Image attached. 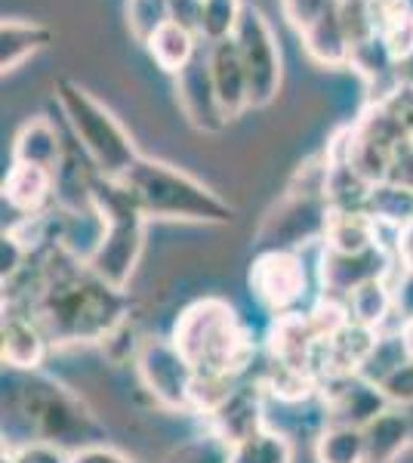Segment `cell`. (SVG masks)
Segmentation results:
<instances>
[{"instance_id":"7a4b0ae2","label":"cell","mask_w":413,"mask_h":463,"mask_svg":"<svg viewBox=\"0 0 413 463\" xmlns=\"http://www.w3.org/2000/svg\"><path fill=\"white\" fill-rule=\"evenodd\" d=\"M170 340L189 358L198 377L241 380L253 362L250 327L222 297H201L179 312Z\"/></svg>"},{"instance_id":"7402d4cb","label":"cell","mask_w":413,"mask_h":463,"mask_svg":"<svg viewBox=\"0 0 413 463\" xmlns=\"http://www.w3.org/2000/svg\"><path fill=\"white\" fill-rule=\"evenodd\" d=\"M201 43L204 41L194 32H189V28L176 25V22H167V25L145 43V50H148V56L155 59L157 69L176 78V74L201 53Z\"/></svg>"},{"instance_id":"ab89813d","label":"cell","mask_w":413,"mask_h":463,"mask_svg":"<svg viewBox=\"0 0 413 463\" xmlns=\"http://www.w3.org/2000/svg\"><path fill=\"white\" fill-rule=\"evenodd\" d=\"M201 4H204V0H170V22H176V25H183L198 34Z\"/></svg>"},{"instance_id":"d4e9b609","label":"cell","mask_w":413,"mask_h":463,"mask_svg":"<svg viewBox=\"0 0 413 463\" xmlns=\"http://www.w3.org/2000/svg\"><path fill=\"white\" fill-rule=\"evenodd\" d=\"M367 213H371L382 229L398 232L404 222L413 220V192L401 189V185H392V183H377L371 189V198H367Z\"/></svg>"},{"instance_id":"7bdbcfd3","label":"cell","mask_w":413,"mask_h":463,"mask_svg":"<svg viewBox=\"0 0 413 463\" xmlns=\"http://www.w3.org/2000/svg\"><path fill=\"white\" fill-rule=\"evenodd\" d=\"M401 337H404V346H408V353H410V358H413V318H408V321H401Z\"/></svg>"},{"instance_id":"f6af8a7d","label":"cell","mask_w":413,"mask_h":463,"mask_svg":"<svg viewBox=\"0 0 413 463\" xmlns=\"http://www.w3.org/2000/svg\"><path fill=\"white\" fill-rule=\"evenodd\" d=\"M404 414H408V423H410V439H413V405L404 408Z\"/></svg>"},{"instance_id":"8fae6325","label":"cell","mask_w":413,"mask_h":463,"mask_svg":"<svg viewBox=\"0 0 413 463\" xmlns=\"http://www.w3.org/2000/svg\"><path fill=\"white\" fill-rule=\"evenodd\" d=\"M318 392L324 395L327 420L345 423V427L364 430L377 414L389 408L386 395L377 383L364 380L361 374H340L318 383Z\"/></svg>"},{"instance_id":"f1b7e54d","label":"cell","mask_w":413,"mask_h":463,"mask_svg":"<svg viewBox=\"0 0 413 463\" xmlns=\"http://www.w3.org/2000/svg\"><path fill=\"white\" fill-rule=\"evenodd\" d=\"M170 22V0H127V28L139 43H148Z\"/></svg>"},{"instance_id":"e575fe53","label":"cell","mask_w":413,"mask_h":463,"mask_svg":"<svg viewBox=\"0 0 413 463\" xmlns=\"http://www.w3.org/2000/svg\"><path fill=\"white\" fill-rule=\"evenodd\" d=\"M380 106L395 118L398 127H401L410 139L413 137V84L410 80H401V84H398L392 93L380 102Z\"/></svg>"},{"instance_id":"3957f363","label":"cell","mask_w":413,"mask_h":463,"mask_svg":"<svg viewBox=\"0 0 413 463\" xmlns=\"http://www.w3.org/2000/svg\"><path fill=\"white\" fill-rule=\"evenodd\" d=\"M6 408L32 439L52 442L65 451H80L87 445L105 442V427L87 402L41 371L13 377Z\"/></svg>"},{"instance_id":"277c9868","label":"cell","mask_w":413,"mask_h":463,"mask_svg":"<svg viewBox=\"0 0 413 463\" xmlns=\"http://www.w3.org/2000/svg\"><path fill=\"white\" fill-rule=\"evenodd\" d=\"M127 192L148 220L201 222V226H229L235 222V207L210 185L167 161L142 158L121 176Z\"/></svg>"},{"instance_id":"cb8c5ba5","label":"cell","mask_w":413,"mask_h":463,"mask_svg":"<svg viewBox=\"0 0 413 463\" xmlns=\"http://www.w3.org/2000/svg\"><path fill=\"white\" fill-rule=\"evenodd\" d=\"M314 463H367L364 430L327 423L314 439Z\"/></svg>"},{"instance_id":"4dcf8cb0","label":"cell","mask_w":413,"mask_h":463,"mask_svg":"<svg viewBox=\"0 0 413 463\" xmlns=\"http://www.w3.org/2000/svg\"><path fill=\"white\" fill-rule=\"evenodd\" d=\"M336 13H340V22H343L345 37H349L352 47H358V43H364L380 34L377 13L371 10L367 0H340Z\"/></svg>"},{"instance_id":"9a60e30c","label":"cell","mask_w":413,"mask_h":463,"mask_svg":"<svg viewBox=\"0 0 413 463\" xmlns=\"http://www.w3.org/2000/svg\"><path fill=\"white\" fill-rule=\"evenodd\" d=\"M207 62L225 118L235 121V118H241L250 109V87H247V71L241 65V56H238L235 37L220 43H207Z\"/></svg>"},{"instance_id":"5bb4252c","label":"cell","mask_w":413,"mask_h":463,"mask_svg":"<svg viewBox=\"0 0 413 463\" xmlns=\"http://www.w3.org/2000/svg\"><path fill=\"white\" fill-rule=\"evenodd\" d=\"M52 340L41 327L32 312H16L4 309V325H0V358L6 368H13L16 374H32L41 371V364L47 362Z\"/></svg>"},{"instance_id":"603a6c76","label":"cell","mask_w":413,"mask_h":463,"mask_svg":"<svg viewBox=\"0 0 413 463\" xmlns=\"http://www.w3.org/2000/svg\"><path fill=\"white\" fill-rule=\"evenodd\" d=\"M345 309H349V318L355 321V325L371 327V331H382L389 316H395L392 279H380V281H371V285L358 288L355 294L345 297Z\"/></svg>"},{"instance_id":"5b68a950","label":"cell","mask_w":413,"mask_h":463,"mask_svg":"<svg viewBox=\"0 0 413 463\" xmlns=\"http://www.w3.org/2000/svg\"><path fill=\"white\" fill-rule=\"evenodd\" d=\"M89 204L99 211L105 229L87 266L105 285L124 290L139 266L142 248H145L148 216L139 211L121 179L99 174H93V183H89Z\"/></svg>"},{"instance_id":"d6a6232c","label":"cell","mask_w":413,"mask_h":463,"mask_svg":"<svg viewBox=\"0 0 413 463\" xmlns=\"http://www.w3.org/2000/svg\"><path fill=\"white\" fill-rule=\"evenodd\" d=\"M336 6H340V0H281V16L293 32L303 34L305 28H312L314 22L333 13Z\"/></svg>"},{"instance_id":"f35d334b","label":"cell","mask_w":413,"mask_h":463,"mask_svg":"<svg viewBox=\"0 0 413 463\" xmlns=\"http://www.w3.org/2000/svg\"><path fill=\"white\" fill-rule=\"evenodd\" d=\"M392 290H395V316H401V321L413 318V269L395 272Z\"/></svg>"},{"instance_id":"83f0119b","label":"cell","mask_w":413,"mask_h":463,"mask_svg":"<svg viewBox=\"0 0 413 463\" xmlns=\"http://www.w3.org/2000/svg\"><path fill=\"white\" fill-rule=\"evenodd\" d=\"M229 463H293V445L281 432L266 427L247 442L231 448Z\"/></svg>"},{"instance_id":"4fadbf2b","label":"cell","mask_w":413,"mask_h":463,"mask_svg":"<svg viewBox=\"0 0 413 463\" xmlns=\"http://www.w3.org/2000/svg\"><path fill=\"white\" fill-rule=\"evenodd\" d=\"M262 383H238L235 392L222 402L220 408H213L204 417L207 432H213L216 439H222L229 448L247 442L250 436L266 430V411H262Z\"/></svg>"},{"instance_id":"b9f144b4","label":"cell","mask_w":413,"mask_h":463,"mask_svg":"<svg viewBox=\"0 0 413 463\" xmlns=\"http://www.w3.org/2000/svg\"><path fill=\"white\" fill-rule=\"evenodd\" d=\"M367 4H371V10L377 13V25H380L386 16H392L395 10H401L404 0H367Z\"/></svg>"},{"instance_id":"2e32d148","label":"cell","mask_w":413,"mask_h":463,"mask_svg":"<svg viewBox=\"0 0 413 463\" xmlns=\"http://www.w3.org/2000/svg\"><path fill=\"white\" fill-rule=\"evenodd\" d=\"M56 174L34 164H16L4 176V201L22 216H37L47 211L52 192H56Z\"/></svg>"},{"instance_id":"836d02e7","label":"cell","mask_w":413,"mask_h":463,"mask_svg":"<svg viewBox=\"0 0 413 463\" xmlns=\"http://www.w3.org/2000/svg\"><path fill=\"white\" fill-rule=\"evenodd\" d=\"M16 463H71V451L52 445V442H41V439H25L19 445H6Z\"/></svg>"},{"instance_id":"e0dca14e","label":"cell","mask_w":413,"mask_h":463,"mask_svg":"<svg viewBox=\"0 0 413 463\" xmlns=\"http://www.w3.org/2000/svg\"><path fill=\"white\" fill-rule=\"evenodd\" d=\"M377 244H389V241H382V226L367 211H330L324 238H321V250L361 253L377 248Z\"/></svg>"},{"instance_id":"484cf974","label":"cell","mask_w":413,"mask_h":463,"mask_svg":"<svg viewBox=\"0 0 413 463\" xmlns=\"http://www.w3.org/2000/svg\"><path fill=\"white\" fill-rule=\"evenodd\" d=\"M244 10H247L244 0H204V4H201L198 37L204 43L231 41L244 19Z\"/></svg>"},{"instance_id":"1f68e13d","label":"cell","mask_w":413,"mask_h":463,"mask_svg":"<svg viewBox=\"0 0 413 463\" xmlns=\"http://www.w3.org/2000/svg\"><path fill=\"white\" fill-rule=\"evenodd\" d=\"M229 454L231 448L222 439H216L213 432H201L198 439L176 448L167 458V463H229Z\"/></svg>"},{"instance_id":"ffe728a7","label":"cell","mask_w":413,"mask_h":463,"mask_svg":"<svg viewBox=\"0 0 413 463\" xmlns=\"http://www.w3.org/2000/svg\"><path fill=\"white\" fill-rule=\"evenodd\" d=\"M62 155V137L47 118H32L19 127L16 139H13V161L16 164H34V167H47L59 174Z\"/></svg>"},{"instance_id":"30bf717a","label":"cell","mask_w":413,"mask_h":463,"mask_svg":"<svg viewBox=\"0 0 413 463\" xmlns=\"http://www.w3.org/2000/svg\"><path fill=\"white\" fill-rule=\"evenodd\" d=\"M398 260L395 250L389 244H377L371 250L361 253H333V250H321V288L327 290V297H349L358 288L371 285L380 279H395L398 272Z\"/></svg>"},{"instance_id":"ba28073f","label":"cell","mask_w":413,"mask_h":463,"mask_svg":"<svg viewBox=\"0 0 413 463\" xmlns=\"http://www.w3.org/2000/svg\"><path fill=\"white\" fill-rule=\"evenodd\" d=\"M235 47L247 71L250 109L272 106L277 99V93H281L284 56H281V43H277L272 22H268L266 13L257 10V6H247L244 10V19L235 34Z\"/></svg>"},{"instance_id":"52a82bcc","label":"cell","mask_w":413,"mask_h":463,"mask_svg":"<svg viewBox=\"0 0 413 463\" xmlns=\"http://www.w3.org/2000/svg\"><path fill=\"white\" fill-rule=\"evenodd\" d=\"M136 377L142 390L157 408L173 414H194V383L198 371L189 364V358L176 349L170 337H145L136 358Z\"/></svg>"},{"instance_id":"9c48e42d","label":"cell","mask_w":413,"mask_h":463,"mask_svg":"<svg viewBox=\"0 0 413 463\" xmlns=\"http://www.w3.org/2000/svg\"><path fill=\"white\" fill-rule=\"evenodd\" d=\"M250 290L275 318L296 312L309 290L303 257L287 248H266L250 266Z\"/></svg>"},{"instance_id":"74e56055","label":"cell","mask_w":413,"mask_h":463,"mask_svg":"<svg viewBox=\"0 0 413 463\" xmlns=\"http://www.w3.org/2000/svg\"><path fill=\"white\" fill-rule=\"evenodd\" d=\"M71 463H142V460L117 451V448H111L108 442H99V445L80 448V451H71Z\"/></svg>"},{"instance_id":"4316f807","label":"cell","mask_w":413,"mask_h":463,"mask_svg":"<svg viewBox=\"0 0 413 463\" xmlns=\"http://www.w3.org/2000/svg\"><path fill=\"white\" fill-rule=\"evenodd\" d=\"M410 358L408 346H404V337L401 331H380L377 343H373L371 355H367V362L361 364V377L371 380V383L382 386L389 377L395 374L398 368H401L404 362Z\"/></svg>"},{"instance_id":"8d00e7d4","label":"cell","mask_w":413,"mask_h":463,"mask_svg":"<svg viewBox=\"0 0 413 463\" xmlns=\"http://www.w3.org/2000/svg\"><path fill=\"white\" fill-rule=\"evenodd\" d=\"M386 183L401 185V189H410L413 192V146H410V139H404V143L392 152Z\"/></svg>"},{"instance_id":"d590c367","label":"cell","mask_w":413,"mask_h":463,"mask_svg":"<svg viewBox=\"0 0 413 463\" xmlns=\"http://www.w3.org/2000/svg\"><path fill=\"white\" fill-rule=\"evenodd\" d=\"M380 390L386 395L389 405H395V408L413 405V358H408V362H404L401 368L380 386Z\"/></svg>"},{"instance_id":"6da1fadb","label":"cell","mask_w":413,"mask_h":463,"mask_svg":"<svg viewBox=\"0 0 413 463\" xmlns=\"http://www.w3.org/2000/svg\"><path fill=\"white\" fill-rule=\"evenodd\" d=\"M50 260L41 266L43 281L32 300V316L41 321L52 346L65 343H102L130 318L127 294L105 285L99 275L89 272L87 263L71 260L69 266H52Z\"/></svg>"},{"instance_id":"60d3db41","label":"cell","mask_w":413,"mask_h":463,"mask_svg":"<svg viewBox=\"0 0 413 463\" xmlns=\"http://www.w3.org/2000/svg\"><path fill=\"white\" fill-rule=\"evenodd\" d=\"M395 260L401 269H413V220L395 232Z\"/></svg>"},{"instance_id":"7c38bea8","label":"cell","mask_w":413,"mask_h":463,"mask_svg":"<svg viewBox=\"0 0 413 463\" xmlns=\"http://www.w3.org/2000/svg\"><path fill=\"white\" fill-rule=\"evenodd\" d=\"M176 102H179V109H183L185 121H189L194 130H201V133L225 130L229 118H225L220 96H216L207 50H201V53L176 74Z\"/></svg>"},{"instance_id":"bcb514c9","label":"cell","mask_w":413,"mask_h":463,"mask_svg":"<svg viewBox=\"0 0 413 463\" xmlns=\"http://www.w3.org/2000/svg\"><path fill=\"white\" fill-rule=\"evenodd\" d=\"M410 146H413V137H410Z\"/></svg>"},{"instance_id":"44dd1931","label":"cell","mask_w":413,"mask_h":463,"mask_svg":"<svg viewBox=\"0 0 413 463\" xmlns=\"http://www.w3.org/2000/svg\"><path fill=\"white\" fill-rule=\"evenodd\" d=\"M52 43V32L41 22L4 19L0 25V71L10 74Z\"/></svg>"},{"instance_id":"ac0fdd59","label":"cell","mask_w":413,"mask_h":463,"mask_svg":"<svg viewBox=\"0 0 413 463\" xmlns=\"http://www.w3.org/2000/svg\"><path fill=\"white\" fill-rule=\"evenodd\" d=\"M303 41V50L309 56V62H314L318 69L327 71H340L349 69V59H352V43L345 37V28L340 22V13H327L324 19H318L312 28H305L299 34Z\"/></svg>"},{"instance_id":"ee69618b","label":"cell","mask_w":413,"mask_h":463,"mask_svg":"<svg viewBox=\"0 0 413 463\" xmlns=\"http://www.w3.org/2000/svg\"><path fill=\"white\" fill-rule=\"evenodd\" d=\"M0 463H16V460H13V454H10V448H6V445H4V454H0Z\"/></svg>"},{"instance_id":"f546056e","label":"cell","mask_w":413,"mask_h":463,"mask_svg":"<svg viewBox=\"0 0 413 463\" xmlns=\"http://www.w3.org/2000/svg\"><path fill=\"white\" fill-rule=\"evenodd\" d=\"M380 37L389 47V53L395 56L398 65L410 62L413 59V13L408 10V0H404L401 10H395L392 16L380 22Z\"/></svg>"},{"instance_id":"8992f818","label":"cell","mask_w":413,"mask_h":463,"mask_svg":"<svg viewBox=\"0 0 413 463\" xmlns=\"http://www.w3.org/2000/svg\"><path fill=\"white\" fill-rule=\"evenodd\" d=\"M56 99L65 121L71 127L74 143L84 148L87 161L93 164V174L121 179L142 155L127 127L105 109L93 93H87L80 84L69 78L56 80Z\"/></svg>"},{"instance_id":"d6986e66","label":"cell","mask_w":413,"mask_h":463,"mask_svg":"<svg viewBox=\"0 0 413 463\" xmlns=\"http://www.w3.org/2000/svg\"><path fill=\"white\" fill-rule=\"evenodd\" d=\"M364 445H367V463H395L401 458L413 445L404 408L389 405L382 414L373 417L364 427Z\"/></svg>"}]
</instances>
